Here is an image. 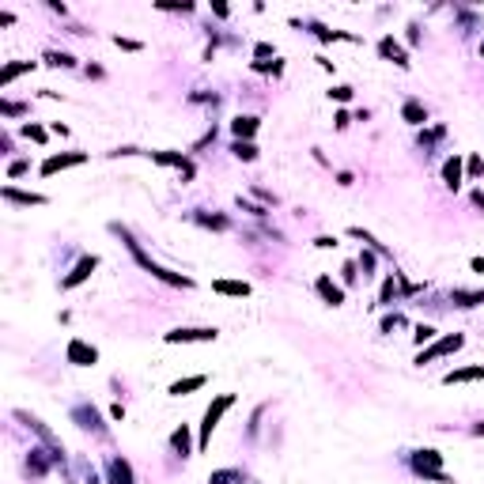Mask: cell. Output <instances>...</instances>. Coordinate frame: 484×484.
<instances>
[{
  "instance_id": "obj_1",
  "label": "cell",
  "mask_w": 484,
  "mask_h": 484,
  "mask_svg": "<svg viewBox=\"0 0 484 484\" xmlns=\"http://www.w3.org/2000/svg\"><path fill=\"white\" fill-rule=\"evenodd\" d=\"M110 235H118L121 242H125V250H129V257H133L136 265L144 269V273H152L155 280H163V284H171V287H193V280L190 276H182V273H171V269H163L159 262H152V257L141 250V242L133 239V231L129 227H121V223H110Z\"/></svg>"
},
{
  "instance_id": "obj_2",
  "label": "cell",
  "mask_w": 484,
  "mask_h": 484,
  "mask_svg": "<svg viewBox=\"0 0 484 484\" xmlns=\"http://www.w3.org/2000/svg\"><path fill=\"white\" fill-rule=\"evenodd\" d=\"M408 469L416 473L420 481H432V484H454L450 473H443V454L435 446H420V450H408L405 454Z\"/></svg>"
},
{
  "instance_id": "obj_3",
  "label": "cell",
  "mask_w": 484,
  "mask_h": 484,
  "mask_svg": "<svg viewBox=\"0 0 484 484\" xmlns=\"http://www.w3.org/2000/svg\"><path fill=\"white\" fill-rule=\"evenodd\" d=\"M231 405H235V394H220L216 401L204 408V416H201V432H197V450H208L212 432L220 427V420L227 416V408H231Z\"/></svg>"
},
{
  "instance_id": "obj_4",
  "label": "cell",
  "mask_w": 484,
  "mask_h": 484,
  "mask_svg": "<svg viewBox=\"0 0 484 484\" xmlns=\"http://www.w3.org/2000/svg\"><path fill=\"white\" fill-rule=\"evenodd\" d=\"M12 416H15V420H23L27 427H31V432L38 435V443H42V446H50V450H53V462H57L61 469H64V443L57 439V435H53V427L45 424V420H38L34 413H27V408H15Z\"/></svg>"
},
{
  "instance_id": "obj_5",
  "label": "cell",
  "mask_w": 484,
  "mask_h": 484,
  "mask_svg": "<svg viewBox=\"0 0 484 484\" xmlns=\"http://www.w3.org/2000/svg\"><path fill=\"white\" fill-rule=\"evenodd\" d=\"M220 329L216 325H178V329L163 333L166 344H216Z\"/></svg>"
},
{
  "instance_id": "obj_6",
  "label": "cell",
  "mask_w": 484,
  "mask_h": 484,
  "mask_svg": "<svg viewBox=\"0 0 484 484\" xmlns=\"http://www.w3.org/2000/svg\"><path fill=\"white\" fill-rule=\"evenodd\" d=\"M462 344H465V337H462V333H446V337H435L432 344H427V348H420V352H416V367H427V363H432V360L454 356V352H458Z\"/></svg>"
},
{
  "instance_id": "obj_7",
  "label": "cell",
  "mask_w": 484,
  "mask_h": 484,
  "mask_svg": "<svg viewBox=\"0 0 484 484\" xmlns=\"http://www.w3.org/2000/svg\"><path fill=\"white\" fill-rule=\"evenodd\" d=\"M72 424L83 427V432H91V435H99V439H106V424H102V413L91 401H76L72 405Z\"/></svg>"
},
{
  "instance_id": "obj_8",
  "label": "cell",
  "mask_w": 484,
  "mask_h": 484,
  "mask_svg": "<svg viewBox=\"0 0 484 484\" xmlns=\"http://www.w3.org/2000/svg\"><path fill=\"white\" fill-rule=\"evenodd\" d=\"M64 360H69L72 367H95V363H99V348H95V344H87L83 337H72L69 344H64Z\"/></svg>"
},
{
  "instance_id": "obj_9",
  "label": "cell",
  "mask_w": 484,
  "mask_h": 484,
  "mask_svg": "<svg viewBox=\"0 0 484 484\" xmlns=\"http://www.w3.org/2000/svg\"><path fill=\"white\" fill-rule=\"evenodd\" d=\"M148 159L159 163V166H174V171H182V182H193V174H197V166L185 152H148Z\"/></svg>"
},
{
  "instance_id": "obj_10",
  "label": "cell",
  "mask_w": 484,
  "mask_h": 484,
  "mask_svg": "<svg viewBox=\"0 0 484 484\" xmlns=\"http://www.w3.org/2000/svg\"><path fill=\"white\" fill-rule=\"evenodd\" d=\"M99 269V254H83L76 265L69 269V276H61V287L64 292H72V287H80L83 280H91V273Z\"/></svg>"
},
{
  "instance_id": "obj_11",
  "label": "cell",
  "mask_w": 484,
  "mask_h": 484,
  "mask_svg": "<svg viewBox=\"0 0 484 484\" xmlns=\"http://www.w3.org/2000/svg\"><path fill=\"white\" fill-rule=\"evenodd\" d=\"M87 163V152H57V155H50V159L42 163V178H53V174H61V171H69V166H83Z\"/></svg>"
},
{
  "instance_id": "obj_12",
  "label": "cell",
  "mask_w": 484,
  "mask_h": 484,
  "mask_svg": "<svg viewBox=\"0 0 484 484\" xmlns=\"http://www.w3.org/2000/svg\"><path fill=\"white\" fill-rule=\"evenodd\" d=\"M102 481L106 484H136V473H133V465H129V458L114 454V458L106 462V477Z\"/></svg>"
},
{
  "instance_id": "obj_13",
  "label": "cell",
  "mask_w": 484,
  "mask_h": 484,
  "mask_svg": "<svg viewBox=\"0 0 484 484\" xmlns=\"http://www.w3.org/2000/svg\"><path fill=\"white\" fill-rule=\"evenodd\" d=\"M378 53H383V61L397 64V69H408V50L394 38V34H383V38H378Z\"/></svg>"
},
{
  "instance_id": "obj_14",
  "label": "cell",
  "mask_w": 484,
  "mask_h": 484,
  "mask_svg": "<svg viewBox=\"0 0 484 484\" xmlns=\"http://www.w3.org/2000/svg\"><path fill=\"white\" fill-rule=\"evenodd\" d=\"M462 182H465V159L454 152V155H446V159H443V185H446V190H458Z\"/></svg>"
},
{
  "instance_id": "obj_15",
  "label": "cell",
  "mask_w": 484,
  "mask_h": 484,
  "mask_svg": "<svg viewBox=\"0 0 484 484\" xmlns=\"http://www.w3.org/2000/svg\"><path fill=\"white\" fill-rule=\"evenodd\" d=\"M53 465H57V462H53V450H50V446H34L31 458H27V473H31V477H45Z\"/></svg>"
},
{
  "instance_id": "obj_16",
  "label": "cell",
  "mask_w": 484,
  "mask_h": 484,
  "mask_svg": "<svg viewBox=\"0 0 484 484\" xmlns=\"http://www.w3.org/2000/svg\"><path fill=\"white\" fill-rule=\"evenodd\" d=\"M462 383H484V363L458 367V371H446L443 375V386H462Z\"/></svg>"
},
{
  "instance_id": "obj_17",
  "label": "cell",
  "mask_w": 484,
  "mask_h": 484,
  "mask_svg": "<svg viewBox=\"0 0 484 484\" xmlns=\"http://www.w3.org/2000/svg\"><path fill=\"white\" fill-rule=\"evenodd\" d=\"M314 292L322 295V303H329V306H344V287L333 280V276H318V280H314Z\"/></svg>"
},
{
  "instance_id": "obj_18",
  "label": "cell",
  "mask_w": 484,
  "mask_h": 484,
  "mask_svg": "<svg viewBox=\"0 0 484 484\" xmlns=\"http://www.w3.org/2000/svg\"><path fill=\"white\" fill-rule=\"evenodd\" d=\"M0 197H4L8 204H23V208H31V204H45V201H50L45 193H23V190H15V185H4V190H0Z\"/></svg>"
},
{
  "instance_id": "obj_19",
  "label": "cell",
  "mask_w": 484,
  "mask_h": 484,
  "mask_svg": "<svg viewBox=\"0 0 484 484\" xmlns=\"http://www.w3.org/2000/svg\"><path fill=\"white\" fill-rule=\"evenodd\" d=\"M171 450L178 454V458H190V454H193V427H190V424L174 427V435H171Z\"/></svg>"
},
{
  "instance_id": "obj_20",
  "label": "cell",
  "mask_w": 484,
  "mask_h": 484,
  "mask_svg": "<svg viewBox=\"0 0 484 484\" xmlns=\"http://www.w3.org/2000/svg\"><path fill=\"white\" fill-rule=\"evenodd\" d=\"M257 129H262V121H257L254 114H239L235 121H231V133H235V141H254Z\"/></svg>"
},
{
  "instance_id": "obj_21",
  "label": "cell",
  "mask_w": 484,
  "mask_h": 484,
  "mask_svg": "<svg viewBox=\"0 0 484 484\" xmlns=\"http://www.w3.org/2000/svg\"><path fill=\"white\" fill-rule=\"evenodd\" d=\"M401 118L408 121V125L424 129V125H427V110H424V102H416V99H405V102H401Z\"/></svg>"
},
{
  "instance_id": "obj_22",
  "label": "cell",
  "mask_w": 484,
  "mask_h": 484,
  "mask_svg": "<svg viewBox=\"0 0 484 484\" xmlns=\"http://www.w3.org/2000/svg\"><path fill=\"white\" fill-rule=\"evenodd\" d=\"M212 292H216V295H231V299H246L250 284L246 280H212Z\"/></svg>"
},
{
  "instance_id": "obj_23",
  "label": "cell",
  "mask_w": 484,
  "mask_h": 484,
  "mask_svg": "<svg viewBox=\"0 0 484 484\" xmlns=\"http://www.w3.org/2000/svg\"><path fill=\"white\" fill-rule=\"evenodd\" d=\"M38 69V61H12V64H4V72H0V87H8L12 80H20L23 72H34Z\"/></svg>"
},
{
  "instance_id": "obj_24",
  "label": "cell",
  "mask_w": 484,
  "mask_h": 484,
  "mask_svg": "<svg viewBox=\"0 0 484 484\" xmlns=\"http://www.w3.org/2000/svg\"><path fill=\"white\" fill-rule=\"evenodd\" d=\"M450 303L462 306V311H473V306L484 303V287H481V292H465V287H454V292H450Z\"/></svg>"
},
{
  "instance_id": "obj_25",
  "label": "cell",
  "mask_w": 484,
  "mask_h": 484,
  "mask_svg": "<svg viewBox=\"0 0 484 484\" xmlns=\"http://www.w3.org/2000/svg\"><path fill=\"white\" fill-rule=\"evenodd\" d=\"M204 383H208L204 375H190V378H178V383H171V390H166V394H171V397H185V394H193V390H201Z\"/></svg>"
},
{
  "instance_id": "obj_26",
  "label": "cell",
  "mask_w": 484,
  "mask_h": 484,
  "mask_svg": "<svg viewBox=\"0 0 484 484\" xmlns=\"http://www.w3.org/2000/svg\"><path fill=\"white\" fill-rule=\"evenodd\" d=\"M348 235H352V239H360L367 250H375L378 257H390V250H386V246H383V242H378L375 235H371V231H363V227H348Z\"/></svg>"
},
{
  "instance_id": "obj_27",
  "label": "cell",
  "mask_w": 484,
  "mask_h": 484,
  "mask_svg": "<svg viewBox=\"0 0 484 484\" xmlns=\"http://www.w3.org/2000/svg\"><path fill=\"white\" fill-rule=\"evenodd\" d=\"M190 220H193V223H201V227H212V231H227V227H231V220H227V216H208V212H201V208H197V212H190Z\"/></svg>"
},
{
  "instance_id": "obj_28",
  "label": "cell",
  "mask_w": 484,
  "mask_h": 484,
  "mask_svg": "<svg viewBox=\"0 0 484 484\" xmlns=\"http://www.w3.org/2000/svg\"><path fill=\"white\" fill-rule=\"evenodd\" d=\"M306 27H311V31L318 34L322 42H360L356 34H344V31H329V27H322V23H306Z\"/></svg>"
},
{
  "instance_id": "obj_29",
  "label": "cell",
  "mask_w": 484,
  "mask_h": 484,
  "mask_svg": "<svg viewBox=\"0 0 484 484\" xmlns=\"http://www.w3.org/2000/svg\"><path fill=\"white\" fill-rule=\"evenodd\" d=\"M50 69H76V57L72 53H64V50H45V57H42Z\"/></svg>"
},
{
  "instance_id": "obj_30",
  "label": "cell",
  "mask_w": 484,
  "mask_h": 484,
  "mask_svg": "<svg viewBox=\"0 0 484 484\" xmlns=\"http://www.w3.org/2000/svg\"><path fill=\"white\" fill-rule=\"evenodd\" d=\"M242 481H246L242 469H212L208 473V484H242Z\"/></svg>"
},
{
  "instance_id": "obj_31",
  "label": "cell",
  "mask_w": 484,
  "mask_h": 484,
  "mask_svg": "<svg viewBox=\"0 0 484 484\" xmlns=\"http://www.w3.org/2000/svg\"><path fill=\"white\" fill-rule=\"evenodd\" d=\"M446 136V129L443 125H432V129H420V148H424V155H432V148L439 144Z\"/></svg>"
},
{
  "instance_id": "obj_32",
  "label": "cell",
  "mask_w": 484,
  "mask_h": 484,
  "mask_svg": "<svg viewBox=\"0 0 484 484\" xmlns=\"http://www.w3.org/2000/svg\"><path fill=\"white\" fill-rule=\"evenodd\" d=\"M231 155L242 159V163H254L257 159V144L254 141H235V144H231Z\"/></svg>"
},
{
  "instance_id": "obj_33",
  "label": "cell",
  "mask_w": 484,
  "mask_h": 484,
  "mask_svg": "<svg viewBox=\"0 0 484 484\" xmlns=\"http://www.w3.org/2000/svg\"><path fill=\"white\" fill-rule=\"evenodd\" d=\"M23 114H31V106H27V102L0 99V118H23Z\"/></svg>"
},
{
  "instance_id": "obj_34",
  "label": "cell",
  "mask_w": 484,
  "mask_h": 484,
  "mask_svg": "<svg viewBox=\"0 0 484 484\" xmlns=\"http://www.w3.org/2000/svg\"><path fill=\"white\" fill-rule=\"evenodd\" d=\"M394 299H397V276L390 273L386 280H383V292H378V303H383V306H390Z\"/></svg>"
},
{
  "instance_id": "obj_35",
  "label": "cell",
  "mask_w": 484,
  "mask_h": 484,
  "mask_svg": "<svg viewBox=\"0 0 484 484\" xmlns=\"http://www.w3.org/2000/svg\"><path fill=\"white\" fill-rule=\"evenodd\" d=\"M360 273L363 276H375V265H378V254H375V250H363V254H360Z\"/></svg>"
},
{
  "instance_id": "obj_36",
  "label": "cell",
  "mask_w": 484,
  "mask_h": 484,
  "mask_svg": "<svg viewBox=\"0 0 484 484\" xmlns=\"http://www.w3.org/2000/svg\"><path fill=\"white\" fill-rule=\"evenodd\" d=\"M20 133L27 136V141H34V144H45V136H50V129H42V125H34V121H31V125H23Z\"/></svg>"
},
{
  "instance_id": "obj_37",
  "label": "cell",
  "mask_w": 484,
  "mask_h": 484,
  "mask_svg": "<svg viewBox=\"0 0 484 484\" xmlns=\"http://www.w3.org/2000/svg\"><path fill=\"white\" fill-rule=\"evenodd\" d=\"M432 341H435V325H416L413 329V344L424 348V344H432Z\"/></svg>"
},
{
  "instance_id": "obj_38",
  "label": "cell",
  "mask_w": 484,
  "mask_h": 484,
  "mask_svg": "<svg viewBox=\"0 0 484 484\" xmlns=\"http://www.w3.org/2000/svg\"><path fill=\"white\" fill-rule=\"evenodd\" d=\"M465 178H484V159L481 155H469V159H465Z\"/></svg>"
},
{
  "instance_id": "obj_39",
  "label": "cell",
  "mask_w": 484,
  "mask_h": 484,
  "mask_svg": "<svg viewBox=\"0 0 484 484\" xmlns=\"http://www.w3.org/2000/svg\"><path fill=\"white\" fill-rule=\"evenodd\" d=\"M27 171H31V159H12V163H8V182L23 178Z\"/></svg>"
},
{
  "instance_id": "obj_40",
  "label": "cell",
  "mask_w": 484,
  "mask_h": 484,
  "mask_svg": "<svg viewBox=\"0 0 484 484\" xmlns=\"http://www.w3.org/2000/svg\"><path fill=\"white\" fill-rule=\"evenodd\" d=\"M394 329H405V314H386V318H383V333H394Z\"/></svg>"
},
{
  "instance_id": "obj_41",
  "label": "cell",
  "mask_w": 484,
  "mask_h": 484,
  "mask_svg": "<svg viewBox=\"0 0 484 484\" xmlns=\"http://www.w3.org/2000/svg\"><path fill=\"white\" fill-rule=\"evenodd\" d=\"M262 416H265V405L254 408V416H250V427H246V439H257V427H262Z\"/></svg>"
},
{
  "instance_id": "obj_42",
  "label": "cell",
  "mask_w": 484,
  "mask_h": 484,
  "mask_svg": "<svg viewBox=\"0 0 484 484\" xmlns=\"http://www.w3.org/2000/svg\"><path fill=\"white\" fill-rule=\"evenodd\" d=\"M239 208H242V212H250V216H257V220H265V216H269V204H250V201H242V197H239Z\"/></svg>"
},
{
  "instance_id": "obj_43",
  "label": "cell",
  "mask_w": 484,
  "mask_h": 484,
  "mask_svg": "<svg viewBox=\"0 0 484 484\" xmlns=\"http://www.w3.org/2000/svg\"><path fill=\"white\" fill-rule=\"evenodd\" d=\"M114 45H118V50H129V53H141V50H144V42H136V38H121V34H114Z\"/></svg>"
},
{
  "instance_id": "obj_44",
  "label": "cell",
  "mask_w": 484,
  "mask_h": 484,
  "mask_svg": "<svg viewBox=\"0 0 484 484\" xmlns=\"http://www.w3.org/2000/svg\"><path fill=\"white\" fill-rule=\"evenodd\" d=\"M341 276H344V284H356V276H360V265H356V262H348V265L341 269Z\"/></svg>"
},
{
  "instance_id": "obj_45",
  "label": "cell",
  "mask_w": 484,
  "mask_h": 484,
  "mask_svg": "<svg viewBox=\"0 0 484 484\" xmlns=\"http://www.w3.org/2000/svg\"><path fill=\"white\" fill-rule=\"evenodd\" d=\"M405 31H408V34H405V42H408V45H420V23H408Z\"/></svg>"
},
{
  "instance_id": "obj_46",
  "label": "cell",
  "mask_w": 484,
  "mask_h": 484,
  "mask_svg": "<svg viewBox=\"0 0 484 484\" xmlns=\"http://www.w3.org/2000/svg\"><path fill=\"white\" fill-rule=\"evenodd\" d=\"M329 99H333V102H348V99H352V87H344V83H341V87L329 91Z\"/></svg>"
},
{
  "instance_id": "obj_47",
  "label": "cell",
  "mask_w": 484,
  "mask_h": 484,
  "mask_svg": "<svg viewBox=\"0 0 484 484\" xmlns=\"http://www.w3.org/2000/svg\"><path fill=\"white\" fill-rule=\"evenodd\" d=\"M159 12H182V15H190V12H193V4H166V0H163Z\"/></svg>"
},
{
  "instance_id": "obj_48",
  "label": "cell",
  "mask_w": 484,
  "mask_h": 484,
  "mask_svg": "<svg viewBox=\"0 0 484 484\" xmlns=\"http://www.w3.org/2000/svg\"><path fill=\"white\" fill-rule=\"evenodd\" d=\"M83 484H106V481H102L99 473L91 469V465H83Z\"/></svg>"
},
{
  "instance_id": "obj_49",
  "label": "cell",
  "mask_w": 484,
  "mask_h": 484,
  "mask_svg": "<svg viewBox=\"0 0 484 484\" xmlns=\"http://www.w3.org/2000/svg\"><path fill=\"white\" fill-rule=\"evenodd\" d=\"M314 246H318V250H333V246H337V239H333V235H318V239H314Z\"/></svg>"
},
{
  "instance_id": "obj_50",
  "label": "cell",
  "mask_w": 484,
  "mask_h": 484,
  "mask_svg": "<svg viewBox=\"0 0 484 484\" xmlns=\"http://www.w3.org/2000/svg\"><path fill=\"white\" fill-rule=\"evenodd\" d=\"M333 121H337V129H348L352 125V114H348V110H337V118H333Z\"/></svg>"
},
{
  "instance_id": "obj_51",
  "label": "cell",
  "mask_w": 484,
  "mask_h": 484,
  "mask_svg": "<svg viewBox=\"0 0 484 484\" xmlns=\"http://www.w3.org/2000/svg\"><path fill=\"white\" fill-rule=\"evenodd\" d=\"M0 155H12V136L0 133Z\"/></svg>"
},
{
  "instance_id": "obj_52",
  "label": "cell",
  "mask_w": 484,
  "mask_h": 484,
  "mask_svg": "<svg viewBox=\"0 0 484 484\" xmlns=\"http://www.w3.org/2000/svg\"><path fill=\"white\" fill-rule=\"evenodd\" d=\"M469 201H473V208H481V212H484V190H473V193H469Z\"/></svg>"
},
{
  "instance_id": "obj_53",
  "label": "cell",
  "mask_w": 484,
  "mask_h": 484,
  "mask_svg": "<svg viewBox=\"0 0 484 484\" xmlns=\"http://www.w3.org/2000/svg\"><path fill=\"white\" fill-rule=\"evenodd\" d=\"M254 53H257V57H269V53H273V45H269V42H257Z\"/></svg>"
},
{
  "instance_id": "obj_54",
  "label": "cell",
  "mask_w": 484,
  "mask_h": 484,
  "mask_svg": "<svg viewBox=\"0 0 484 484\" xmlns=\"http://www.w3.org/2000/svg\"><path fill=\"white\" fill-rule=\"evenodd\" d=\"M212 12H216L220 20H227V15H231V8H227V4H212Z\"/></svg>"
},
{
  "instance_id": "obj_55",
  "label": "cell",
  "mask_w": 484,
  "mask_h": 484,
  "mask_svg": "<svg viewBox=\"0 0 484 484\" xmlns=\"http://www.w3.org/2000/svg\"><path fill=\"white\" fill-rule=\"evenodd\" d=\"M83 72H87V76H95V80H102V76H106V72H102L99 64H87V69H83Z\"/></svg>"
},
{
  "instance_id": "obj_56",
  "label": "cell",
  "mask_w": 484,
  "mask_h": 484,
  "mask_svg": "<svg viewBox=\"0 0 484 484\" xmlns=\"http://www.w3.org/2000/svg\"><path fill=\"white\" fill-rule=\"evenodd\" d=\"M50 133H57V136H69V125H61V121H53V125H50Z\"/></svg>"
},
{
  "instance_id": "obj_57",
  "label": "cell",
  "mask_w": 484,
  "mask_h": 484,
  "mask_svg": "<svg viewBox=\"0 0 484 484\" xmlns=\"http://www.w3.org/2000/svg\"><path fill=\"white\" fill-rule=\"evenodd\" d=\"M469 269H473V273H481V276H484V257H473V262H469Z\"/></svg>"
},
{
  "instance_id": "obj_58",
  "label": "cell",
  "mask_w": 484,
  "mask_h": 484,
  "mask_svg": "<svg viewBox=\"0 0 484 484\" xmlns=\"http://www.w3.org/2000/svg\"><path fill=\"white\" fill-rule=\"evenodd\" d=\"M337 182H341V185H352L356 178H352V171H341V174H337Z\"/></svg>"
},
{
  "instance_id": "obj_59",
  "label": "cell",
  "mask_w": 484,
  "mask_h": 484,
  "mask_svg": "<svg viewBox=\"0 0 484 484\" xmlns=\"http://www.w3.org/2000/svg\"><path fill=\"white\" fill-rule=\"evenodd\" d=\"M469 435H477V439H484V420H481V424H473V427H469Z\"/></svg>"
},
{
  "instance_id": "obj_60",
  "label": "cell",
  "mask_w": 484,
  "mask_h": 484,
  "mask_svg": "<svg viewBox=\"0 0 484 484\" xmlns=\"http://www.w3.org/2000/svg\"><path fill=\"white\" fill-rule=\"evenodd\" d=\"M481 57H484V42H481Z\"/></svg>"
}]
</instances>
